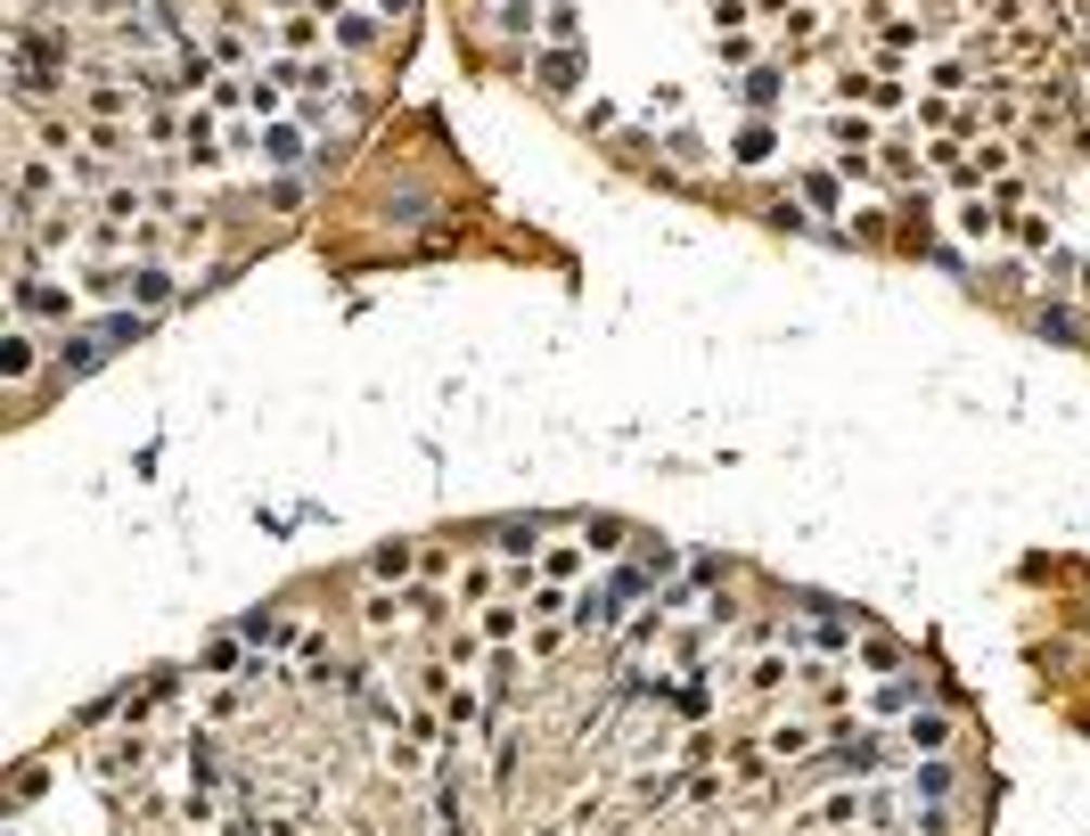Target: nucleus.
<instances>
[{
  "label": "nucleus",
  "mask_w": 1090,
  "mask_h": 836,
  "mask_svg": "<svg viewBox=\"0 0 1090 836\" xmlns=\"http://www.w3.org/2000/svg\"><path fill=\"white\" fill-rule=\"evenodd\" d=\"M9 304H17V320H57V329L75 320V296H66L57 279H41L34 262H25V271H17V287H9Z\"/></svg>",
  "instance_id": "obj_1"
},
{
  "label": "nucleus",
  "mask_w": 1090,
  "mask_h": 836,
  "mask_svg": "<svg viewBox=\"0 0 1090 836\" xmlns=\"http://www.w3.org/2000/svg\"><path fill=\"white\" fill-rule=\"evenodd\" d=\"M484 541H492V557H509V566H534L541 557V517H500V525H484Z\"/></svg>",
  "instance_id": "obj_2"
},
{
  "label": "nucleus",
  "mask_w": 1090,
  "mask_h": 836,
  "mask_svg": "<svg viewBox=\"0 0 1090 836\" xmlns=\"http://www.w3.org/2000/svg\"><path fill=\"white\" fill-rule=\"evenodd\" d=\"M124 304H140V312H165V304H172V271H165V262H140V271H124Z\"/></svg>",
  "instance_id": "obj_3"
},
{
  "label": "nucleus",
  "mask_w": 1090,
  "mask_h": 836,
  "mask_svg": "<svg viewBox=\"0 0 1090 836\" xmlns=\"http://www.w3.org/2000/svg\"><path fill=\"white\" fill-rule=\"evenodd\" d=\"M1000 222H1009V214H1000L992 197H960V214H951V230H960L967 246H992V239H1000Z\"/></svg>",
  "instance_id": "obj_4"
},
{
  "label": "nucleus",
  "mask_w": 1090,
  "mask_h": 836,
  "mask_svg": "<svg viewBox=\"0 0 1090 836\" xmlns=\"http://www.w3.org/2000/svg\"><path fill=\"white\" fill-rule=\"evenodd\" d=\"M99 361H107V336H99V329L57 336V377H82V370H99Z\"/></svg>",
  "instance_id": "obj_5"
},
{
  "label": "nucleus",
  "mask_w": 1090,
  "mask_h": 836,
  "mask_svg": "<svg viewBox=\"0 0 1090 836\" xmlns=\"http://www.w3.org/2000/svg\"><path fill=\"white\" fill-rule=\"evenodd\" d=\"M34 370H41V345L25 329H9L0 336V377H9V386H34Z\"/></svg>",
  "instance_id": "obj_6"
},
{
  "label": "nucleus",
  "mask_w": 1090,
  "mask_h": 836,
  "mask_svg": "<svg viewBox=\"0 0 1090 836\" xmlns=\"http://www.w3.org/2000/svg\"><path fill=\"white\" fill-rule=\"evenodd\" d=\"M615 607H624V599L599 582V591H574V615H566V623H574V632H615Z\"/></svg>",
  "instance_id": "obj_7"
},
{
  "label": "nucleus",
  "mask_w": 1090,
  "mask_h": 836,
  "mask_svg": "<svg viewBox=\"0 0 1090 836\" xmlns=\"http://www.w3.org/2000/svg\"><path fill=\"white\" fill-rule=\"evenodd\" d=\"M419 575V541H377L370 550V582H410Z\"/></svg>",
  "instance_id": "obj_8"
},
{
  "label": "nucleus",
  "mask_w": 1090,
  "mask_h": 836,
  "mask_svg": "<svg viewBox=\"0 0 1090 836\" xmlns=\"http://www.w3.org/2000/svg\"><path fill=\"white\" fill-rule=\"evenodd\" d=\"M402 607H410L402 582H394V591H386V582H370V591H361V623H370V632H394V623H402Z\"/></svg>",
  "instance_id": "obj_9"
},
{
  "label": "nucleus",
  "mask_w": 1090,
  "mask_h": 836,
  "mask_svg": "<svg viewBox=\"0 0 1090 836\" xmlns=\"http://www.w3.org/2000/svg\"><path fill=\"white\" fill-rule=\"evenodd\" d=\"M476 632L492 640V648H509V640L525 632V607H517V599H492V607H476Z\"/></svg>",
  "instance_id": "obj_10"
},
{
  "label": "nucleus",
  "mask_w": 1090,
  "mask_h": 836,
  "mask_svg": "<svg viewBox=\"0 0 1090 836\" xmlns=\"http://www.w3.org/2000/svg\"><path fill=\"white\" fill-rule=\"evenodd\" d=\"M239 640H246V648H279V640H296V615L262 607V615H246V623H239Z\"/></svg>",
  "instance_id": "obj_11"
},
{
  "label": "nucleus",
  "mask_w": 1090,
  "mask_h": 836,
  "mask_svg": "<svg viewBox=\"0 0 1090 836\" xmlns=\"http://www.w3.org/2000/svg\"><path fill=\"white\" fill-rule=\"evenodd\" d=\"M82 107H91L99 124H115V115H131V91H124V82H107V75H99V82H82Z\"/></svg>",
  "instance_id": "obj_12"
},
{
  "label": "nucleus",
  "mask_w": 1090,
  "mask_h": 836,
  "mask_svg": "<svg viewBox=\"0 0 1090 836\" xmlns=\"http://www.w3.org/2000/svg\"><path fill=\"white\" fill-rule=\"evenodd\" d=\"M336 50H377V17H361V9H336Z\"/></svg>",
  "instance_id": "obj_13"
},
{
  "label": "nucleus",
  "mask_w": 1090,
  "mask_h": 836,
  "mask_svg": "<svg viewBox=\"0 0 1090 836\" xmlns=\"http://www.w3.org/2000/svg\"><path fill=\"white\" fill-rule=\"evenodd\" d=\"M942 746H951V722H942V713H919V706H910V755H942Z\"/></svg>",
  "instance_id": "obj_14"
},
{
  "label": "nucleus",
  "mask_w": 1090,
  "mask_h": 836,
  "mask_svg": "<svg viewBox=\"0 0 1090 836\" xmlns=\"http://www.w3.org/2000/svg\"><path fill=\"white\" fill-rule=\"evenodd\" d=\"M762 746H771V762L787 771V762H804V755H812V730H804V722H779V730H771Z\"/></svg>",
  "instance_id": "obj_15"
},
{
  "label": "nucleus",
  "mask_w": 1090,
  "mask_h": 836,
  "mask_svg": "<svg viewBox=\"0 0 1090 836\" xmlns=\"http://www.w3.org/2000/svg\"><path fill=\"white\" fill-rule=\"evenodd\" d=\"M534 575H541V582H557V591H566V582L582 575V550H566V541H557V550H541V557H534Z\"/></svg>",
  "instance_id": "obj_16"
},
{
  "label": "nucleus",
  "mask_w": 1090,
  "mask_h": 836,
  "mask_svg": "<svg viewBox=\"0 0 1090 836\" xmlns=\"http://www.w3.org/2000/svg\"><path fill=\"white\" fill-rule=\"evenodd\" d=\"M852 820H869V803H861V796H829V803H812V828H852Z\"/></svg>",
  "instance_id": "obj_17"
},
{
  "label": "nucleus",
  "mask_w": 1090,
  "mask_h": 836,
  "mask_svg": "<svg viewBox=\"0 0 1090 836\" xmlns=\"http://www.w3.org/2000/svg\"><path fill=\"white\" fill-rule=\"evenodd\" d=\"M189 780H197V787H214V780H222V746L205 738V730L189 738Z\"/></svg>",
  "instance_id": "obj_18"
},
{
  "label": "nucleus",
  "mask_w": 1090,
  "mask_h": 836,
  "mask_svg": "<svg viewBox=\"0 0 1090 836\" xmlns=\"http://www.w3.org/2000/svg\"><path fill=\"white\" fill-rule=\"evenodd\" d=\"M1016 222V246H1025V255H1057V230L1041 222V214H1009Z\"/></svg>",
  "instance_id": "obj_19"
},
{
  "label": "nucleus",
  "mask_w": 1090,
  "mask_h": 836,
  "mask_svg": "<svg viewBox=\"0 0 1090 836\" xmlns=\"http://www.w3.org/2000/svg\"><path fill=\"white\" fill-rule=\"evenodd\" d=\"M492 566H484V557H467V566H460V599H467V607H492Z\"/></svg>",
  "instance_id": "obj_20"
},
{
  "label": "nucleus",
  "mask_w": 1090,
  "mask_h": 836,
  "mask_svg": "<svg viewBox=\"0 0 1090 836\" xmlns=\"http://www.w3.org/2000/svg\"><path fill=\"white\" fill-rule=\"evenodd\" d=\"M624 541H631L624 517H582V550H624Z\"/></svg>",
  "instance_id": "obj_21"
},
{
  "label": "nucleus",
  "mask_w": 1090,
  "mask_h": 836,
  "mask_svg": "<svg viewBox=\"0 0 1090 836\" xmlns=\"http://www.w3.org/2000/svg\"><path fill=\"white\" fill-rule=\"evenodd\" d=\"M296 156H304V140H296L287 124H271V131H262V165H296Z\"/></svg>",
  "instance_id": "obj_22"
},
{
  "label": "nucleus",
  "mask_w": 1090,
  "mask_h": 836,
  "mask_svg": "<svg viewBox=\"0 0 1090 836\" xmlns=\"http://www.w3.org/2000/svg\"><path fill=\"white\" fill-rule=\"evenodd\" d=\"M746 689H755V697H779V689H787V665H779V656H755V672H746Z\"/></svg>",
  "instance_id": "obj_23"
},
{
  "label": "nucleus",
  "mask_w": 1090,
  "mask_h": 836,
  "mask_svg": "<svg viewBox=\"0 0 1090 836\" xmlns=\"http://www.w3.org/2000/svg\"><path fill=\"white\" fill-rule=\"evenodd\" d=\"M681 762H689V771H714V762H721V738H714V730H697V738L681 746Z\"/></svg>",
  "instance_id": "obj_24"
},
{
  "label": "nucleus",
  "mask_w": 1090,
  "mask_h": 836,
  "mask_svg": "<svg viewBox=\"0 0 1090 836\" xmlns=\"http://www.w3.org/2000/svg\"><path fill=\"white\" fill-rule=\"evenodd\" d=\"M739 165H746V172L771 165V131H739Z\"/></svg>",
  "instance_id": "obj_25"
},
{
  "label": "nucleus",
  "mask_w": 1090,
  "mask_h": 836,
  "mask_svg": "<svg viewBox=\"0 0 1090 836\" xmlns=\"http://www.w3.org/2000/svg\"><path fill=\"white\" fill-rule=\"evenodd\" d=\"M861 665H869V672H894V665H902V648H894V640H861Z\"/></svg>",
  "instance_id": "obj_26"
},
{
  "label": "nucleus",
  "mask_w": 1090,
  "mask_h": 836,
  "mask_svg": "<svg viewBox=\"0 0 1090 836\" xmlns=\"http://www.w3.org/2000/svg\"><path fill=\"white\" fill-rule=\"evenodd\" d=\"M279 41H287V50H312V41H320V17H287V25H279Z\"/></svg>",
  "instance_id": "obj_27"
},
{
  "label": "nucleus",
  "mask_w": 1090,
  "mask_h": 836,
  "mask_svg": "<svg viewBox=\"0 0 1090 836\" xmlns=\"http://www.w3.org/2000/svg\"><path fill=\"white\" fill-rule=\"evenodd\" d=\"M1041 336H1057V345H1074V312H1066V304H1041Z\"/></svg>",
  "instance_id": "obj_28"
},
{
  "label": "nucleus",
  "mask_w": 1090,
  "mask_h": 836,
  "mask_svg": "<svg viewBox=\"0 0 1090 836\" xmlns=\"http://www.w3.org/2000/svg\"><path fill=\"white\" fill-rule=\"evenodd\" d=\"M566 648V623H534V640H525V656H557Z\"/></svg>",
  "instance_id": "obj_29"
},
{
  "label": "nucleus",
  "mask_w": 1090,
  "mask_h": 836,
  "mask_svg": "<svg viewBox=\"0 0 1090 836\" xmlns=\"http://www.w3.org/2000/svg\"><path fill=\"white\" fill-rule=\"evenodd\" d=\"M771 99H779V75H771V66H762V75H746V107H771Z\"/></svg>",
  "instance_id": "obj_30"
},
{
  "label": "nucleus",
  "mask_w": 1090,
  "mask_h": 836,
  "mask_svg": "<svg viewBox=\"0 0 1090 836\" xmlns=\"http://www.w3.org/2000/svg\"><path fill=\"white\" fill-rule=\"evenodd\" d=\"M205 672H239V640H214V648H205Z\"/></svg>",
  "instance_id": "obj_31"
},
{
  "label": "nucleus",
  "mask_w": 1090,
  "mask_h": 836,
  "mask_svg": "<svg viewBox=\"0 0 1090 836\" xmlns=\"http://www.w3.org/2000/svg\"><path fill=\"white\" fill-rule=\"evenodd\" d=\"M386 771H402V780H419L426 762H419V746H386Z\"/></svg>",
  "instance_id": "obj_32"
},
{
  "label": "nucleus",
  "mask_w": 1090,
  "mask_h": 836,
  "mask_svg": "<svg viewBox=\"0 0 1090 836\" xmlns=\"http://www.w3.org/2000/svg\"><path fill=\"white\" fill-rule=\"evenodd\" d=\"M402 9H419V0H386V17H402Z\"/></svg>",
  "instance_id": "obj_33"
}]
</instances>
